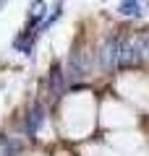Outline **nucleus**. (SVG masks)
Listing matches in <instances>:
<instances>
[{"mask_svg": "<svg viewBox=\"0 0 149 156\" xmlns=\"http://www.w3.org/2000/svg\"><path fill=\"white\" fill-rule=\"evenodd\" d=\"M42 117H44L42 107H39V104H34V107H32V115H29V122H26V130H29L32 135L39 130V125H42Z\"/></svg>", "mask_w": 149, "mask_h": 156, "instance_id": "4", "label": "nucleus"}, {"mask_svg": "<svg viewBox=\"0 0 149 156\" xmlns=\"http://www.w3.org/2000/svg\"><path fill=\"white\" fill-rule=\"evenodd\" d=\"M123 39L126 37H107L99 47V65L102 68H115L120 65V57H123Z\"/></svg>", "mask_w": 149, "mask_h": 156, "instance_id": "1", "label": "nucleus"}, {"mask_svg": "<svg viewBox=\"0 0 149 156\" xmlns=\"http://www.w3.org/2000/svg\"><path fill=\"white\" fill-rule=\"evenodd\" d=\"M68 78H84L86 76V52L84 50H73L68 57Z\"/></svg>", "mask_w": 149, "mask_h": 156, "instance_id": "2", "label": "nucleus"}, {"mask_svg": "<svg viewBox=\"0 0 149 156\" xmlns=\"http://www.w3.org/2000/svg\"><path fill=\"white\" fill-rule=\"evenodd\" d=\"M0 8H3V3H0Z\"/></svg>", "mask_w": 149, "mask_h": 156, "instance_id": "7", "label": "nucleus"}, {"mask_svg": "<svg viewBox=\"0 0 149 156\" xmlns=\"http://www.w3.org/2000/svg\"><path fill=\"white\" fill-rule=\"evenodd\" d=\"M118 13L123 16H141V3H133V0H126L118 5Z\"/></svg>", "mask_w": 149, "mask_h": 156, "instance_id": "5", "label": "nucleus"}, {"mask_svg": "<svg viewBox=\"0 0 149 156\" xmlns=\"http://www.w3.org/2000/svg\"><path fill=\"white\" fill-rule=\"evenodd\" d=\"M32 39H34V37H29V34H26V37H18L13 44H16L21 52H29V50H32Z\"/></svg>", "mask_w": 149, "mask_h": 156, "instance_id": "6", "label": "nucleus"}, {"mask_svg": "<svg viewBox=\"0 0 149 156\" xmlns=\"http://www.w3.org/2000/svg\"><path fill=\"white\" fill-rule=\"evenodd\" d=\"M63 86H66V73L60 70V65H52L50 70V94L55 96H63Z\"/></svg>", "mask_w": 149, "mask_h": 156, "instance_id": "3", "label": "nucleus"}]
</instances>
